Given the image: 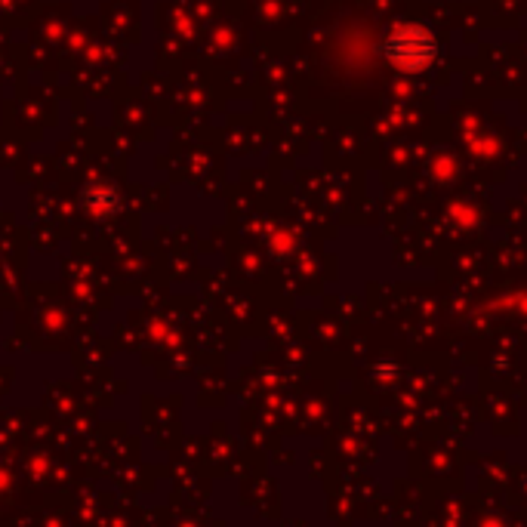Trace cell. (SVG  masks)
<instances>
[{
    "mask_svg": "<svg viewBox=\"0 0 527 527\" xmlns=\"http://www.w3.org/2000/svg\"><path fill=\"white\" fill-rule=\"evenodd\" d=\"M383 56L398 71H423L435 59V37L420 25H398L383 44Z\"/></svg>",
    "mask_w": 527,
    "mask_h": 527,
    "instance_id": "obj_1",
    "label": "cell"
}]
</instances>
